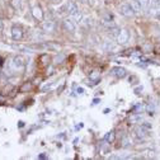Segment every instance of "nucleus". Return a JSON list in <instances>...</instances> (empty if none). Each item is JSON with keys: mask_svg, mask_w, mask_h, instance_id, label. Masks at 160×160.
<instances>
[{"mask_svg": "<svg viewBox=\"0 0 160 160\" xmlns=\"http://www.w3.org/2000/svg\"><path fill=\"white\" fill-rule=\"evenodd\" d=\"M13 48H15V50H18V51H22V52H28V51H30L32 48L30 47H28V46H22V44H14L13 46Z\"/></svg>", "mask_w": 160, "mask_h": 160, "instance_id": "13", "label": "nucleus"}, {"mask_svg": "<svg viewBox=\"0 0 160 160\" xmlns=\"http://www.w3.org/2000/svg\"><path fill=\"white\" fill-rule=\"evenodd\" d=\"M2 30H3V22L0 20V32H2Z\"/></svg>", "mask_w": 160, "mask_h": 160, "instance_id": "27", "label": "nucleus"}, {"mask_svg": "<svg viewBox=\"0 0 160 160\" xmlns=\"http://www.w3.org/2000/svg\"><path fill=\"white\" fill-rule=\"evenodd\" d=\"M142 127H145V128H146V130H149V131H150V130H151V125L149 123V122H144V123L141 125Z\"/></svg>", "mask_w": 160, "mask_h": 160, "instance_id": "21", "label": "nucleus"}, {"mask_svg": "<svg viewBox=\"0 0 160 160\" xmlns=\"http://www.w3.org/2000/svg\"><path fill=\"white\" fill-rule=\"evenodd\" d=\"M127 4L132 8L135 13H140V12L142 10L141 4H140V2H139V0H128V2H127Z\"/></svg>", "mask_w": 160, "mask_h": 160, "instance_id": "8", "label": "nucleus"}, {"mask_svg": "<svg viewBox=\"0 0 160 160\" xmlns=\"http://www.w3.org/2000/svg\"><path fill=\"white\" fill-rule=\"evenodd\" d=\"M112 75L116 76V78H118V79H123L125 76L127 75V71H126V69H123V67L116 66V67L112 69Z\"/></svg>", "mask_w": 160, "mask_h": 160, "instance_id": "5", "label": "nucleus"}, {"mask_svg": "<svg viewBox=\"0 0 160 160\" xmlns=\"http://www.w3.org/2000/svg\"><path fill=\"white\" fill-rule=\"evenodd\" d=\"M98 102H99L98 99H94V101H93V104H98Z\"/></svg>", "mask_w": 160, "mask_h": 160, "instance_id": "28", "label": "nucleus"}, {"mask_svg": "<svg viewBox=\"0 0 160 160\" xmlns=\"http://www.w3.org/2000/svg\"><path fill=\"white\" fill-rule=\"evenodd\" d=\"M76 93H78V94H83L84 93V89L83 88H76Z\"/></svg>", "mask_w": 160, "mask_h": 160, "instance_id": "23", "label": "nucleus"}, {"mask_svg": "<svg viewBox=\"0 0 160 160\" xmlns=\"http://www.w3.org/2000/svg\"><path fill=\"white\" fill-rule=\"evenodd\" d=\"M12 5L14 9H20V0H12Z\"/></svg>", "mask_w": 160, "mask_h": 160, "instance_id": "18", "label": "nucleus"}, {"mask_svg": "<svg viewBox=\"0 0 160 160\" xmlns=\"http://www.w3.org/2000/svg\"><path fill=\"white\" fill-rule=\"evenodd\" d=\"M66 8H67V13L71 15H73L76 13V12H79V9H78V6H76V4L75 3H73V2H69L67 3V5H66Z\"/></svg>", "mask_w": 160, "mask_h": 160, "instance_id": "10", "label": "nucleus"}, {"mask_svg": "<svg viewBox=\"0 0 160 160\" xmlns=\"http://www.w3.org/2000/svg\"><path fill=\"white\" fill-rule=\"evenodd\" d=\"M148 132H149V130H146L145 127L142 126H139V127H136L135 130V136L137 137V139H145V137L148 136Z\"/></svg>", "mask_w": 160, "mask_h": 160, "instance_id": "7", "label": "nucleus"}, {"mask_svg": "<svg viewBox=\"0 0 160 160\" xmlns=\"http://www.w3.org/2000/svg\"><path fill=\"white\" fill-rule=\"evenodd\" d=\"M79 3H81V4H87V3H88V0H79Z\"/></svg>", "mask_w": 160, "mask_h": 160, "instance_id": "26", "label": "nucleus"}, {"mask_svg": "<svg viewBox=\"0 0 160 160\" xmlns=\"http://www.w3.org/2000/svg\"><path fill=\"white\" fill-rule=\"evenodd\" d=\"M114 136H116V133H114V131H111V132H108L105 136H104V140L107 141V142H113V140H114Z\"/></svg>", "mask_w": 160, "mask_h": 160, "instance_id": "14", "label": "nucleus"}, {"mask_svg": "<svg viewBox=\"0 0 160 160\" xmlns=\"http://www.w3.org/2000/svg\"><path fill=\"white\" fill-rule=\"evenodd\" d=\"M119 13L122 14V15H125V17H133V15L136 14L135 12H133V9L131 6H130L127 3L126 4H122L121 6H119Z\"/></svg>", "mask_w": 160, "mask_h": 160, "instance_id": "1", "label": "nucleus"}, {"mask_svg": "<svg viewBox=\"0 0 160 160\" xmlns=\"http://www.w3.org/2000/svg\"><path fill=\"white\" fill-rule=\"evenodd\" d=\"M123 146L126 148V146H128V141H127V139H125L123 140Z\"/></svg>", "mask_w": 160, "mask_h": 160, "instance_id": "25", "label": "nucleus"}, {"mask_svg": "<svg viewBox=\"0 0 160 160\" xmlns=\"http://www.w3.org/2000/svg\"><path fill=\"white\" fill-rule=\"evenodd\" d=\"M89 80L91 81H98L99 80V71H93V73H90L89 74Z\"/></svg>", "mask_w": 160, "mask_h": 160, "instance_id": "15", "label": "nucleus"}, {"mask_svg": "<svg viewBox=\"0 0 160 160\" xmlns=\"http://www.w3.org/2000/svg\"><path fill=\"white\" fill-rule=\"evenodd\" d=\"M62 24H64V28L67 30V32H70V33L75 32L76 26H75V22H74L73 18H66V19H64Z\"/></svg>", "mask_w": 160, "mask_h": 160, "instance_id": "4", "label": "nucleus"}, {"mask_svg": "<svg viewBox=\"0 0 160 160\" xmlns=\"http://www.w3.org/2000/svg\"><path fill=\"white\" fill-rule=\"evenodd\" d=\"M32 14H33V17L38 20H41L43 18V13H42V9L40 6H34L33 9H32Z\"/></svg>", "mask_w": 160, "mask_h": 160, "instance_id": "11", "label": "nucleus"}, {"mask_svg": "<svg viewBox=\"0 0 160 160\" xmlns=\"http://www.w3.org/2000/svg\"><path fill=\"white\" fill-rule=\"evenodd\" d=\"M140 4H141V8H142V10H146L150 6V0H139Z\"/></svg>", "mask_w": 160, "mask_h": 160, "instance_id": "16", "label": "nucleus"}, {"mask_svg": "<svg viewBox=\"0 0 160 160\" xmlns=\"http://www.w3.org/2000/svg\"><path fill=\"white\" fill-rule=\"evenodd\" d=\"M160 5V0H150V6L151 8H158Z\"/></svg>", "mask_w": 160, "mask_h": 160, "instance_id": "19", "label": "nucleus"}, {"mask_svg": "<svg viewBox=\"0 0 160 160\" xmlns=\"http://www.w3.org/2000/svg\"><path fill=\"white\" fill-rule=\"evenodd\" d=\"M23 126H24V123H23V122L20 121V122H19V127H23Z\"/></svg>", "mask_w": 160, "mask_h": 160, "instance_id": "29", "label": "nucleus"}, {"mask_svg": "<svg viewBox=\"0 0 160 160\" xmlns=\"http://www.w3.org/2000/svg\"><path fill=\"white\" fill-rule=\"evenodd\" d=\"M64 60H65V56L62 55V53H60V55H57L55 57V64H61Z\"/></svg>", "mask_w": 160, "mask_h": 160, "instance_id": "17", "label": "nucleus"}, {"mask_svg": "<svg viewBox=\"0 0 160 160\" xmlns=\"http://www.w3.org/2000/svg\"><path fill=\"white\" fill-rule=\"evenodd\" d=\"M12 66H13L14 70H18V71L23 70V67H24V60H23V57H20V56H15V57L13 59Z\"/></svg>", "mask_w": 160, "mask_h": 160, "instance_id": "3", "label": "nucleus"}, {"mask_svg": "<svg viewBox=\"0 0 160 160\" xmlns=\"http://www.w3.org/2000/svg\"><path fill=\"white\" fill-rule=\"evenodd\" d=\"M146 109H148V113H149V114H154V105H152V104H149V105L146 107Z\"/></svg>", "mask_w": 160, "mask_h": 160, "instance_id": "20", "label": "nucleus"}, {"mask_svg": "<svg viewBox=\"0 0 160 160\" xmlns=\"http://www.w3.org/2000/svg\"><path fill=\"white\" fill-rule=\"evenodd\" d=\"M128 38H130V33H128V30L127 29H121L119 30V34L117 37V42L119 44H123L128 41Z\"/></svg>", "mask_w": 160, "mask_h": 160, "instance_id": "6", "label": "nucleus"}, {"mask_svg": "<svg viewBox=\"0 0 160 160\" xmlns=\"http://www.w3.org/2000/svg\"><path fill=\"white\" fill-rule=\"evenodd\" d=\"M141 90H142V87L136 88V89H135V93H136V94H140V91H141Z\"/></svg>", "mask_w": 160, "mask_h": 160, "instance_id": "24", "label": "nucleus"}, {"mask_svg": "<svg viewBox=\"0 0 160 160\" xmlns=\"http://www.w3.org/2000/svg\"><path fill=\"white\" fill-rule=\"evenodd\" d=\"M29 88H30V84H28V83H27V84H26V85H24V87H23V88H22V91H24V90H28Z\"/></svg>", "mask_w": 160, "mask_h": 160, "instance_id": "22", "label": "nucleus"}, {"mask_svg": "<svg viewBox=\"0 0 160 160\" xmlns=\"http://www.w3.org/2000/svg\"><path fill=\"white\" fill-rule=\"evenodd\" d=\"M42 29L44 30V32L51 33V32H53V29H55V24H53V22H51V20L44 22L42 24Z\"/></svg>", "mask_w": 160, "mask_h": 160, "instance_id": "9", "label": "nucleus"}, {"mask_svg": "<svg viewBox=\"0 0 160 160\" xmlns=\"http://www.w3.org/2000/svg\"><path fill=\"white\" fill-rule=\"evenodd\" d=\"M12 38L14 41H20L23 38V29L19 26H13L12 27Z\"/></svg>", "mask_w": 160, "mask_h": 160, "instance_id": "2", "label": "nucleus"}, {"mask_svg": "<svg viewBox=\"0 0 160 160\" xmlns=\"http://www.w3.org/2000/svg\"><path fill=\"white\" fill-rule=\"evenodd\" d=\"M119 28H117L116 26H113V27H111V28H108V34L111 36V37H113V38H117L118 37V34H119Z\"/></svg>", "mask_w": 160, "mask_h": 160, "instance_id": "12", "label": "nucleus"}]
</instances>
